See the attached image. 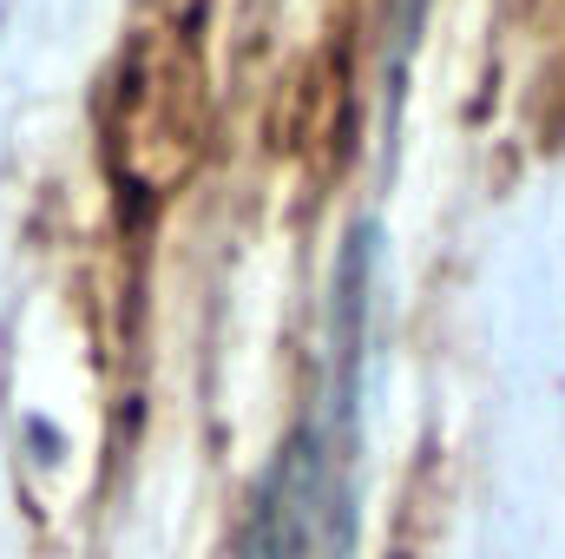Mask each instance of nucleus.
Instances as JSON below:
<instances>
[{
	"label": "nucleus",
	"instance_id": "f257e3e1",
	"mask_svg": "<svg viewBox=\"0 0 565 559\" xmlns=\"http://www.w3.org/2000/svg\"><path fill=\"white\" fill-rule=\"evenodd\" d=\"M244 559H296V520H289V514H264L257 547H250Z\"/></svg>",
	"mask_w": 565,
	"mask_h": 559
}]
</instances>
